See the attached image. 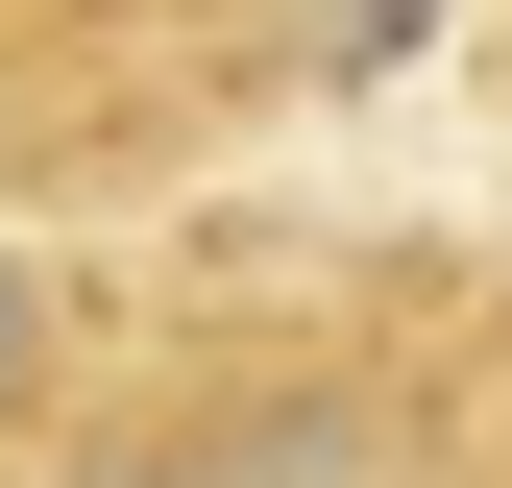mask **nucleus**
<instances>
[{
  "label": "nucleus",
  "instance_id": "nucleus-1",
  "mask_svg": "<svg viewBox=\"0 0 512 488\" xmlns=\"http://www.w3.org/2000/svg\"><path fill=\"white\" fill-rule=\"evenodd\" d=\"M0 366H25V293H0Z\"/></svg>",
  "mask_w": 512,
  "mask_h": 488
}]
</instances>
